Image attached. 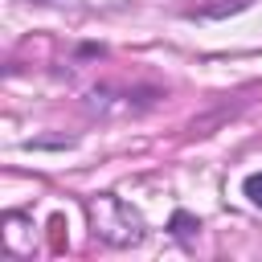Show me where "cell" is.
<instances>
[{
    "mask_svg": "<svg viewBox=\"0 0 262 262\" xmlns=\"http://www.w3.org/2000/svg\"><path fill=\"white\" fill-rule=\"evenodd\" d=\"M242 188H246V196H250V201H254V205L262 209V172H250Z\"/></svg>",
    "mask_w": 262,
    "mask_h": 262,
    "instance_id": "7a4b0ae2",
    "label": "cell"
},
{
    "mask_svg": "<svg viewBox=\"0 0 262 262\" xmlns=\"http://www.w3.org/2000/svg\"><path fill=\"white\" fill-rule=\"evenodd\" d=\"M192 229H201V221H196L192 213H176V217H172V233H176V237H188Z\"/></svg>",
    "mask_w": 262,
    "mask_h": 262,
    "instance_id": "6da1fadb",
    "label": "cell"
}]
</instances>
